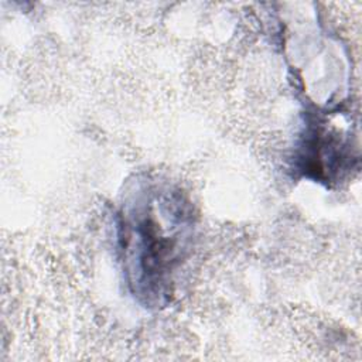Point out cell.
<instances>
[{
    "label": "cell",
    "mask_w": 362,
    "mask_h": 362,
    "mask_svg": "<svg viewBox=\"0 0 362 362\" xmlns=\"http://www.w3.org/2000/svg\"><path fill=\"white\" fill-rule=\"evenodd\" d=\"M147 219H137V225L132 221L129 225L127 249L133 250L132 259L137 260L140 273H160L173 269V263L178 255V238L168 236L164 226H160L154 218V209Z\"/></svg>",
    "instance_id": "6da1fadb"
}]
</instances>
